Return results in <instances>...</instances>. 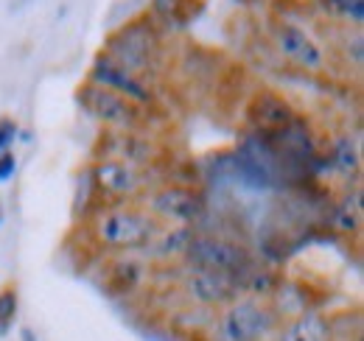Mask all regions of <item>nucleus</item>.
<instances>
[{"instance_id":"nucleus-1","label":"nucleus","mask_w":364,"mask_h":341,"mask_svg":"<svg viewBox=\"0 0 364 341\" xmlns=\"http://www.w3.org/2000/svg\"><path fill=\"white\" fill-rule=\"evenodd\" d=\"M101 53L137 76L157 79L166 65V28L151 11H140L104 40Z\"/></svg>"},{"instance_id":"nucleus-11","label":"nucleus","mask_w":364,"mask_h":341,"mask_svg":"<svg viewBox=\"0 0 364 341\" xmlns=\"http://www.w3.org/2000/svg\"><path fill=\"white\" fill-rule=\"evenodd\" d=\"M87 82H95V85L101 87H109V90H118V92H124V95H129L132 101L137 104H143V107H154L157 109V104H160V90H157V79H146V76H137L132 70H127V67H121V65H115L112 59H107L104 53H98V59H95V65H92L90 70V79Z\"/></svg>"},{"instance_id":"nucleus-10","label":"nucleus","mask_w":364,"mask_h":341,"mask_svg":"<svg viewBox=\"0 0 364 341\" xmlns=\"http://www.w3.org/2000/svg\"><path fill=\"white\" fill-rule=\"evenodd\" d=\"M267 31H269V43H272L274 50L283 59H289L294 67L309 70V73H319L325 67V50L294 23L272 14L269 23H267Z\"/></svg>"},{"instance_id":"nucleus-20","label":"nucleus","mask_w":364,"mask_h":341,"mask_svg":"<svg viewBox=\"0 0 364 341\" xmlns=\"http://www.w3.org/2000/svg\"><path fill=\"white\" fill-rule=\"evenodd\" d=\"M11 168H14V160H11L9 154H3V157H0V179H3Z\"/></svg>"},{"instance_id":"nucleus-6","label":"nucleus","mask_w":364,"mask_h":341,"mask_svg":"<svg viewBox=\"0 0 364 341\" xmlns=\"http://www.w3.org/2000/svg\"><path fill=\"white\" fill-rule=\"evenodd\" d=\"M171 146L154 137L151 131H127V129H104L92 146L95 160H115L137 168L154 170L166 157Z\"/></svg>"},{"instance_id":"nucleus-7","label":"nucleus","mask_w":364,"mask_h":341,"mask_svg":"<svg viewBox=\"0 0 364 341\" xmlns=\"http://www.w3.org/2000/svg\"><path fill=\"white\" fill-rule=\"evenodd\" d=\"M137 252H107L101 260V286L112 297H137L154 274L151 257Z\"/></svg>"},{"instance_id":"nucleus-14","label":"nucleus","mask_w":364,"mask_h":341,"mask_svg":"<svg viewBox=\"0 0 364 341\" xmlns=\"http://www.w3.org/2000/svg\"><path fill=\"white\" fill-rule=\"evenodd\" d=\"M333 319L317 310H306L289 322H280L272 341H333Z\"/></svg>"},{"instance_id":"nucleus-9","label":"nucleus","mask_w":364,"mask_h":341,"mask_svg":"<svg viewBox=\"0 0 364 341\" xmlns=\"http://www.w3.org/2000/svg\"><path fill=\"white\" fill-rule=\"evenodd\" d=\"M146 210L151 215H157L163 224H185V227H193L208 213L199 188L171 185V182H163V185L149 190Z\"/></svg>"},{"instance_id":"nucleus-18","label":"nucleus","mask_w":364,"mask_h":341,"mask_svg":"<svg viewBox=\"0 0 364 341\" xmlns=\"http://www.w3.org/2000/svg\"><path fill=\"white\" fill-rule=\"evenodd\" d=\"M311 0H272V11L280 14H309L311 11Z\"/></svg>"},{"instance_id":"nucleus-8","label":"nucleus","mask_w":364,"mask_h":341,"mask_svg":"<svg viewBox=\"0 0 364 341\" xmlns=\"http://www.w3.org/2000/svg\"><path fill=\"white\" fill-rule=\"evenodd\" d=\"M177 291L182 294V302L210 308V310H219L244 294L238 280H232L230 274L210 271V269H193V266L182 269L180 280H177Z\"/></svg>"},{"instance_id":"nucleus-13","label":"nucleus","mask_w":364,"mask_h":341,"mask_svg":"<svg viewBox=\"0 0 364 341\" xmlns=\"http://www.w3.org/2000/svg\"><path fill=\"white\" fill-rule=\"evenodd\" d=\"M213 322H216V310L199 308V305H191V302H182L177 308H171L168 316H166L168 330L177 339L185 341H208Z\"/></svg>"},{"instance_id":"nucleus-12","label":"nucleus","mask_w":364,"mask_h":341,"mask_svg":"<svg viewBox=\"0 0 364 341\" xmlns=\"http://www.w3.org/2000/svg\"><path fill=\"white\" fill-rule=\"evenodd\" d=\"M297 109L272 90H258L247 98L244 104V121L250 131H258V134H277L283 129H289L297 121Z\"/></svg>"},{"instance_id":"nucleus-15","label":"nucleus","mask_w":364,"mask_h":341,"mask_svg":"<svg viewBox=\"0 0 364 341\" xmlns=\"http://www.w3.org/2000/svg\"><path fill=\"white\" fill-rule=\"evenodd\" d=\"M149 11L163 23L166 31L168 28H185L205 11V0H151Z\"/></svg>"},{"instance_id":"nucleus-3","label":"nucleus","mask_w":364,"mask_h":341,"mask_svg":"<svg viewBox=\"0 0 364 341\" xmlns=\"http://www.w3.org/2000/svg\"><path fill=\"white\" fill-rule=\"evenodd\" d=\"M182 263L193 266V269H210V271L230 274L232 280H238L244 294H247V286L252 283V277L261 271L258 260L252 257L247 247H241L238 241H232L228 235H213V232H199V229L188 241Z\"/></svg>"},{"instance_id":"nucleus-4","label":"nucleus","mask_w":364,"mask_h":341,"mask_svg":"<svg viewBox=\"0 0 364 341\" xmlns=\"http://www.w3.org/2000/svg\"><path fill=\"white\" fill-rule=\"evenodd\" d=\"M280 328L267 297L241 294L216 310V322L208 341H272Z\"/></svg>"},{"instance_id":"nucleus-5","label":"nucleus","mask_w":364,"mask_h":341,"mask_svg":"<svg viewBox=\"0 0 364 341\" xmlns=\"http://www.w3.org/2000/svg\"><path fill=\"white\" fill-rule=\"evenodd\" d=\"M82 109L92 115L95 121H101L107 129H127V131H151L157 121H163V115L154 107H143L132 101L129 95L101 87L95 82H85L76 92Z\"/></svg>"},{"instance_id":"nucleus-17","label":"nucleus","mask_w":364,"mask_h":341,"mask_svg":"<svg viewBox=\"0 0 364 341\" xmlns=\"http://www.w3.org/2000/svg\"><path fill=\"white\" fill-rule=\"evenodd\" d=\"M14 313H17V291L11 286H6L0 291V333L9 328V322L14 319Z\"/></svg>"},{"instance_id":"nucleus-19","label":"nucleus","mask_w":364,"mask_h":341,"mask_svg":"<svg viewBox=\"0 0 364 341\" xmlns=\"http://www.w3.org/2000/svg\"><path fill=\"white\" fill-rule=\"evenodd\" d=\"M14 131H17V126H14L11 121H6V118L0 121V148H3V146H6L11 137H14Z\"/></svg>"},{"instance_id":"nucleus-2","label":"nucleus","mask_w":364,"mask_h":341,"mask_svg":"<svg viewBox=\"0 0 364 341\" xmlns=\"http://www.w3.org/2000/svg\"><path fill=\"white\" fill-rule=\"evenodd\" d=\"M166 224L151 215L146 207H140L135 202L127 205H112L101 213L87 218V232L98 244V249L107 252H137L146 249L154 235L163 229Z\"/></svg>"},{"instance_id":"nucleus-16","label":"nucleus","mask_w":364,"mask_h":341,"mask_svg":"<svg viewBox=\"0 0 364 341\" xmlns=\"http://www.w3.org/2000/svg\"><path fill=\"white\" fill-rule=\"evenodd\" d=\"M319 9L328 11L333 20H353V26L362 23V3L364 0H317Z\"/></svg>"}]
</instances>
